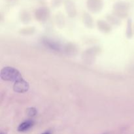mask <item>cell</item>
Returning <instances> with one entry per match:
<instances>
[{"mask_svg":"<svg viewBox=\"0 0 134 134\" xmlns=\"http://www.w3.org/2000/svg\"><path fill=\"white\" fill-rule=\"evenodd\" d=\"M1 77L3 80L8 81H17L22 79V76L16 69L10 67L3 68L1 71Z\"/></svg>","mask_w":134,"mask_h":134,"instance_id":"obj_1","label":"cell"},{"mask_svg":"<svg viewBox=\"0 0 134 134\" xmlns=\"http://www.w3.org/2000/svg\"><path fill=\"white\" fill-rule=\"evenodd\" d=\"M14 90L18 93L26 92L28 90L29 85L27 82L21 79L17 82H14Z\"/></svg>","mask_w":134,"mask_h":134,"instance_id":"obj_2","label":"cell"},{"mask_svg":"<svg viewBox=\"0 0 134 134\" xmlns=\"http://www.w3.org/2000/svg\"><path fill=\"white\" fill-rule=\"evenodd\" d=\"M88 8L93 12L99 11L103 7V1L102 0H88Z\"/></svg>","mask_w":134,"mask_h":134,"instance_id":"obj_3","label":"cell"},{"mask_svg":"<svg viewBox=\"0 0 134 134\" xmlns=\"http://www.w3.org/2000/svg\"><path fill=\"white\" fill-rule=\"evenodd\" d=\"M65 7L67 11L70 15H73L75 13V4L72 0H65Z\"/></svg>","mask_w":134,"mask_h":134,"instance_id":"obj_4","label":"cell"},{"mask_svg":"<svg viewBox=\"0 0 134 134\" xmlns=\"http://www.w3.org/2000/svg\"><path fill=\"white\" fill-rule=\"evenodd\" d=\"M33 124H34V122L31 120H27V121L24 122L19 125L18 128V131L21 132H26L32 126Z\"/></svg>","mask_w":134,"mask_h":134,"instance_id":"obj_5","label":"cell"},{"mask_svg":"<svg viewBox=\"0 0 134 134\" xmlns=\"http://www.w3.org/2000/svg\"><path fill=\"white\" fill-rule=\"evenodd\" d=\"M114 8L119 11H126L129 8V4L125 1H119L115 4Z\"/></svg>","mask_w":134,"mask_h":134,"instance_id":"obj_6","label":"cell"},{"mask_svg":"<svg viewBox=\"0 0 134 134\" xmlns=\"http://www.w3.org/2000/svg\"><path fill=\"white\" fill-rule=\"evenodd\" d=\"M36 110L34 108H31V109H29L28 111H27V114H28L29 116H35L36 115Z\"/></svg>","mask_w":134,"mask_h":134,"instance_id":"obj_7","label":"cell"},{"mask_svg":"<svg viewBox=\"0 0 134 134\" xmlns=\"http://www.w3.org/2000/svg\"><path fill=\"white\" fill-rule=\"evenodd\" d=\"M62 0H52V3L54 5H59Z\"/></svg>","mask_w":134,"mask_h":134,"instance_id":"obj_8","label":"cell"},{"mask_svg":"<svg viewBox=\"0 0 134 134\" xmlns=\"http://www.w3.org/2000/svg\"><path fill=\"white\" fill-rule=\"evenodd\" d=\"M42 134H51V132H49V131H47V132H44V133H43Z\"/></svg>","mask_w":134,"mask_h":134,"instance_id":"obj_9","label":"cell"}]
</instances>
